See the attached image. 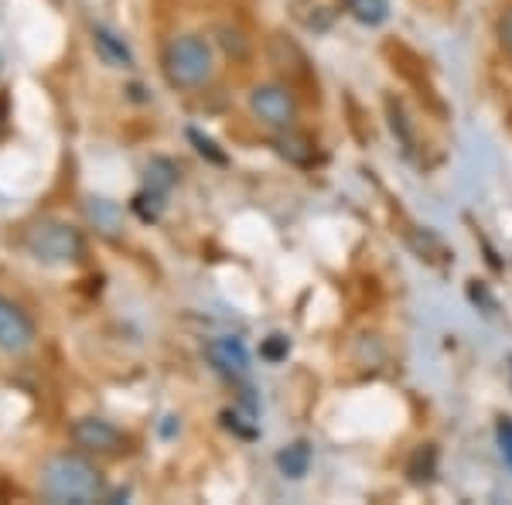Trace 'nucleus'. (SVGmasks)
<instances>
[{"label": "nucleus", "instance_id": "2", "mask_svg": "<svg viewBox=\"0 0 512 505\" xmlns=\"http://www.w3.org/2000/svg\"><path fill=\"white\" fill-rule=\"evenodd\" d=\"M161 72L168 86L175 89H198L216 72V55L202 35H181L171 38L161 52Z\"/></svg>", "mask_w": 512, "mask_h": 505}, {"label": "nucleus", "instance_id": "6", "mask_svg": "<svg viewBox=\"0 0 512 505\" xmlns=\"http://www.w3.org/2000/svg\"><path fill=\"white\" fill-rule=\"evenodd\" d=\"M31 345H35V325H31V318L14 301L0 297V349L21 355Z\"/></svg>", "mask_w": 512, "mask_h": 505}, {"label": "nucleus", "instance_id": "15", "mask_svg": "<svg viewBox=\"0 0 512 505\" xmlns=\"http://www.w3.org/2000/svg\"><path fill=\"white\" fill-rule=\"evenodd\" d=\"M287 352H291V342H287L284 335H270L267 342H263V359H270V362L287 359Z\"/></svg>", "mask_w": 512, "mask_h": 505}, {"label": "nucleus", "instance_id": "14", "mask_svg": "<svg viewBox=\"0 0 512 505\" xmlns=\"http://www.w3.org/2000/svg\"><path fill=\"white\" fill-rule=\"evenodd\" d=\"M434 461H437V451L431 444L420 447V451L414 454V461L407 465V475L414 478V482H431L434 478Z\"/></svg>", "mask_w": 512, "mask_h": 505}, {"label": "nucleus", "instance_id": "8", "mask_svg": "<svg viewBox=\"0 0 512 505\" xmlns=\"http://www.w3.org/2000/svg\"><path fill=\"white\" fill-rule=\"evenodd\" d=\"M277 154L287 157L291 164H297V168H308L311 161H315V140H311L308 134H297L294 127L287 130H277Z\"/></svg>", "mask_w": 512, "mask_h": 505}, {"label": "nucleus", "instance_id": "16", "mask_svg": "<svg viewBox=\"0 0 512 505\" xmlns=\"http://www.w3.org/2000/svg\"><path fill=\"white\" fill-rule=\"evenodd\" d=\"M495 437H499V447L502 454H506V461L512 465V420H499V427H495Z\"/></svg>", "mask_w": 512, "mask_h": 505}, {"label": "nucleus", "instance_id": "13", "mask_svg": "<svg viewBox=\"0 0 512 505\" xmlns=\"http://www.w3.org/2000/svg\"><path fill=\"white\" fill-rule=\"evenodd\" d=\"M175 181H178V168L168 161V157H154V161L147 164V188H154V192L164 195Z\"/></svg>", "mask_w": 512, "mask_h": 505}, {"label": "nucleus", "instance_id": "4", "mask_svg": "<svg viewBox=\"0 0 512 505\" xmlns=\"http://www.w3.org/2000/svg\"><path fill=\"white\" fill-rule=\"evenodd\" d=\"M250 113L263 127L270 130H287L297 123V99L287 86L280 82H263L250 93Z\"/></svg>", "mask_w": 512, "mask_h": 505}, {"label": "nucleus", "instance_id": "10", "mask_svg": "<svg viewBox=\"0 0 512 505\" xmlns=\"http://www.w3.org/2000/svg\"><path fill=\"white\" fill-rule=\"evenodd\" d=\"M93 41H96L99 55H103V59L110 62V65H120V69H130V65H134V55H130V48L123 45V38H117L113 31L96 28L93 31Z\"/></svg>", "mask_w": 512, "mask_h": 505}, {"label": "nucleus", "instance_id": "18", "mask_svg": "<svg viewBox=\"0 0 512 505\" xmlns=\"http://www.w3.org/2000/svg\"><path fill=\"white\" fill-rule=\"evenodd\" d=\"M192 140L198 144V151H202V154H212L216 161H226V157H222V154L216 151V144H212V140H205L202 134H195V130H192Z\"/></svg>", "mask_w": 512, "mask_h": 505}, {"label": "nucleus", "instance_id": "1", "mask_svg": "<svg viewBox=\"0 0 512 505\" xmlns=\"http://www.w3.org/2000/svg\"><path fill=\"white\" fill-rule=\"evenodd\" d=\"M41 492L48 502L86 505L103 499V475L79 454H59L41 468Z\"/></svg>", "mask_w": 512, "mask_h": 505}, {"label": "nucleus", "instance_id": "12", "mask_svg": "<svg viewBox=\"0 0 512 505\" xmlns=\"http://www.w3.org/2000/svg\"><path fill=\"white\" fill-rule=\"evenodd\" d=\"M345 11L359 24H366V28H379L390 18V4L386 0H345Z\"/></svg>", "mask_w": 512, "mask_h": 505}, {"label": "nucleus", "instance_id": "17", "mask_svg": "<svg viewBox=\"0 0 512 505\" xmlns=\"http://www.w3.org/2000/svg\"><path fill=\"white\" fill-rule=\"evenodd\" d=\"M499 41L506 52H512V4L506 7V14L499 18Z\"/></svg>", "mask_w": 512, "mask_h": 505}, {"label": "nucleus", "instance_id": "3", "mask_svg": "<svg viewBox=\"0 0 512 505\" xmlns=\"http://www.w3.org/2000/svg\"><path fill=\"white\" fill-rule=\"evenodd\" d=\"M24 250L41 263H72L82 256V233L69 222L45 219L24 233Z\"/></svg>", "mask_w": 512, "mask_h": 505}, {"label": "nucleus", "instance_id": "11", "mask_svg": "<svg viewBox=\"0 0 512 505\" xmlns=\"http://www.w3.org/2000/svg\"><path fill=\"white\" fill-rule=\"evenodd\" d=\"M277 468L284 471L287 478H304L311 468V444L308 441H294L291 447L277 454Z\"/></svg>", "mask_w": 512, "mask_h": 505}, {"label": "nucleus", "instance_id": "9", "mask_svg": "<svg viewBox=\"0 0 512 505\" xmlns=\"http://www.w3.org/2000/svg\"><path fill=\"white\" fill-rule=\"evenodd\" d=\"M86 215H89V222H93L99 233L120 236V229H123V209H120L117 202H110V198H89V202H86Z\"/></svg>", "mask_w": 512, "mask_h": 505}, {"label": "nucleus", "instance_id": "5", "mask_svg": "<svg viewBox=\"0 0 512 505\" xmlns=\"http://www.w3.org/2000/svg\"><path fill=\"white\" fill-rule=\"evenodd\" d=\"M72 441L89 454H120L123 444H127V437H123V430L113 427L110 420L82 417L72 424Z\"/></svg>", "mask_w": 512, "mask_h": 505}, {"label": "nucleus", "instance_id": "7", "mask_svg": "<svg viewBox=\"0 0 512 505\" xmlns=\"http://www.w3.org/2000/svg\"><path fill=\"white\" fill-rule=\"evenodd\" d=\"M205 355H209V362L222 372V376H229V379L250 376V352H246V345L233 335L212 338V342L205 345Z\"/></svg>", "mask_w": 512, "mask_h": 505}]
</instances>
